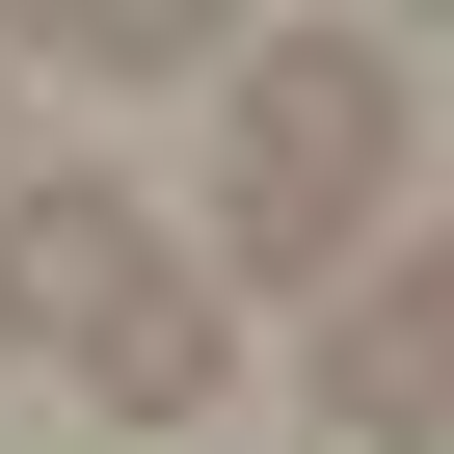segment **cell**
<instances>
[{
	"label": "cell",
	"instance_id": "obj_1",
	"mask_svg": "<svg viewBox=\"0 0 454 454\" xmlns=\"http://www.w3.org/2000/svg\"><path fill=\"white\" fill-rule=\"evenodd\" d=\"M214 81H241V187H214V241H241L268 294H348L374 214H401V54H374V27H268V54H214Z\"/></svg>",
	"mask_w": 454,
	"mask_h": 454
},
{
	"label": "cell",
	"instance_id": "obj_4",
	"mask_svg": "<svg viewBox=\"0 0 454 454\" xmlns=\"http://www.w3.org/2000/svg\"><path fill=\"white\" fill-rule=\"evenodd\" d=\"M27 54H54V81H214V27H160V0H54Z\"/></svg>",
	"mask_w": 454,
	"mask_h": 454
},
{
	"label": "cell",
	"instance_id": "obj_5",
	"mask_svg": "<svg viewBox=\"0 0 454 454\" xmlns=\"http://www.w3.org/2000/svg\"><path fill=\"white\" fill-rule=\"evenodd\" d=\"M401 374H427V427H454V241H374V294H348Z\"/></svg>",
	"mask_w": 454,
	"mask_h": 454
},
{
	"label": "cell",
	"instance_id": "obj_6",
	"mask_svg": "<svg viewBox=\"0 0 454 454\" xmlns=\"http://www.w3.org/2000/svg\"><path fill=\"white\" fill-rule=\"evenodd\" d=\"M0 81H27V54H0ZM0 187H27V160H0Z\"/></svg>",
	"mask_w": 454,
	"mask_h": 454
},
{
	"label": "cell",
	"instance_id": "obj_2",
	"mask_svg": "<svg viewBox=\"0 0 454 454\" xmlns=\"http://www.w3.org/2000/svg\"><path fill=\"white\" fill-rule=\"evenodd\" d=\"M134 294H160V214H134V187H81V160L0 187V348H54V374H81Z\"/></svg>",
	"mask_w": 454,
	"mask_h": 454
},
{
	"label": "cell",
	"instance_id": "obj_3",
	"mask_svg": "<svg viewBox=\"0 0 454 454\" xmlns=\"http://www.w3.org/2000/svg\"><path fill=\"white\" fill-rule=\"evenodd\" d=\"M214 374H241V321H214L187 268H160V294H134L107 348H81V401H134V427H214Z\"/></svg>",
	"mask_w": 454,
	"mask_h": 454
}]
</instances>
